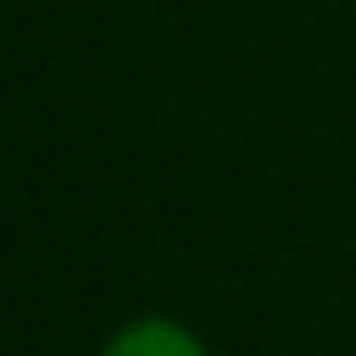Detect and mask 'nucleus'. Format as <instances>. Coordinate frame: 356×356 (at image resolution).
<instances>
[{
	"label": "nucleus",
	"instance_id": "f257e3e1",
	"mask_svg": "<svg viewBox=\"0 0 356 356\" xmlns=\"http://www.w3.org/2000/svg\"><path fill=\"white\" fill-rule=\"evenodd\" d=\"M95 356H211V350L178 317H128L100 339Z\"/></svg>",
	"mask_w": 356,
	"mask_h": 356
}]
</instances>
